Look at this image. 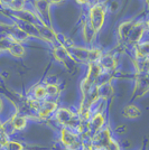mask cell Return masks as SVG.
Segmentation results:
<instances>
[{"label":"cell","mask_w":149,"mask_h":150,"mask_svg":"<svg viewBox=\"0 0 149 150\" xmlns=\"http://www.w3.org/2000/svg\"><path fill=\"white\" fill-rule=\"evenodd\" d=\"M66 48H67L68 53L71 54V56L73 57L75 63L77 65L81 64L84 66L89 63L99 62L100 57L103 54V50L96 46H85V45L80 46V45L72 43L71 45H68Z\"/></svg>","instance_id":"cell-1"},{"label":"cell","mask_w":149,"mask_h":150,"mask_svg":"<svg viewBox=\"0 0 149 150\" xmlns=\"http://www.w3.org/2000/svg\"><path fill=\"white\" fill-rule=\"evenodd\" d=\"M108 13L109 11L106 8V1L99 0L87 8L85 18L87 19L89 24L92 26V28L99 34L106 25Z\"/></svg>","instance_id":"cell-2"},{"label":"cell","mask_w":149,"mask_h":150,"mask_svg":"<svg viewBox=\"0 0 149 150\" xmlns=\"http://www.w3.org/2000/svg\"><path fill=\"white\" fill-rule=\"evenodd\" d=\"M147 31H148V21H147V19H136L132 27H131L130 34H129L128 39H127L124 45L132 47V46H135L138 43H140L141 40H143L146 38Z\"/></svg>","instance_id":"cell-3"},{"label":"cell","mask_w":149,"mask_h":150,"mask_svg":"<svg viewBox=\"0 0 149 150\" xmlns=\"http://www.w3.org/2000/svg\"><path fill=\"white\" fill-rule=\"evenodd\" d=\"M58 106H60L58 100L46 99V100L39 102V105H38V109L36 110L35 114L38 120H48L54 115Z\"/></svg>","instance_id":"cell-4"},{"label":"cell","mask_w":149,"mask_h":150,"mask_svg":"<svg viewBox=\"0 0 149 150\" xmlns=\"http://www.w3.org/2000/svg\"><path fill=\"white\" fill-rule=\"evenodd\" d=\"M52 55L57 62L63 64L68 69H71V67H75L77 65L73 59V57L71 56V54L68 53L67 48L64 46H60V45L52 46Z\"/></svg>","instance_id":"cell-5"},{"label":"cell","mask_w":149,"mask_h":150,"mask_svg":"<svg viewBox=\"0 0 149 150\" xmlns=\"http://www.w3.org/2000/svg\"><path fill=\"white\" fill-rule=\"evenodd\" d=\"M50 4L47 0H31V8L37 13V15L48 25H52V15H50Z\"/></svg>","instance_id":"cell-6"},{"label":"cell","mask_w":149,"mask_h":150,"mask_svg":"<svg viewBox=\"0 0 149 150\" xmlns=\"http://www.w3.org/2000/svg\"><path fill=\"white\" fill-rule=\"evenodd\" d=\"M31 7V0H0V10L6 13L19 11Z\"/></svg>","instance_id":"cell-7"},{"label":"cell","mask_w":149,"mask_h":150,"mask_svg":"<svg viewBox=\"0 0 149 150\" xmlns=\"http://www.w3.org/2000/svg\"><path fill=\"white\" fill-rule=\"evenodd\" d=\"M100 66L104 73H114L118 69V57L116 54H113L111 52H108L102 54V56L100 57L99 62Z\"/></svg>","instance_id":"cell-8"},{"label":"cell","mask_w":149,"mask_h":150,"mask_svg":"<svg viewBox=\"0 0 149 150\" xmlns=\"http://www.w3.org/2000/svg\"><path fill=\"white\" fill-rule=\"evenodd\" d=\"M81 36L85 46H95L98 33L94 30L93 28H92V26L89 24V21H87V19L85 17H84L83 21H82Z\"/></svg>","instance_id":"cell-9"},{"label":"cell","mask_w":149,"mask_h":150,"mask_svg":"<svg viewBox=\"0 0 149 150\" xmlns=\"http://www.w3.org/2000/svg\"><path fill=\"white\" fill-rule=\"evenodd\" d=\"M135 18H129L127 20H123L119 24L118 28H117V37H118V42L120 45H124L127 39H128V36L130 34L131 27L135 23Z\"/></svg>","instance_id":"cell-10"},{"label":"cell","mask_w":149,"mask_h":150,"mask_svg":"<svg viewBox=\"0 0 149 150\" xmlns=\"http://www.w3.org/2000/svg\"><path fill=\"white\" fill-rule=\"evenodd\" d=\"M27 96H31V99L36 101H44L47 99V93L45 88V83H37L34 86H31V91L28 92Z\"/></svg>","instance_id":"cell-11"},{"label":"cell","mask_w":149,"mask_h":150,"mask_svg":"<svg viewBox=\"0 0 149 150\" xmlns=\"http://www.w3.org/2000/svg\"><path fill=\"white\" fill-rule=\"evenodd\" d=\"M45 88L47 93V99L50 100H58L61 95V86L55 82H45Z\"/></svg>","instance_id":"cell-12"},{"label":"cell","mask_w":149,"mask_h":150,"mask_svg":"<svg viewBox=\"0 0 149 150\" xmlns=\"http://www.w3.org/2000/svg\"><path fill=\"white\" fill-rule=\"evenodd\" d=\"M8 54H10L13 57H16V58H23L26 54V48L24 44H20V43H16V42H13L9 48L7 50Z\"/></svg>","instance_id":"cell-13"},{"label":"cell","mask_w":149,"mask_h":150,"mask_svg":"<svg viewBox=\"0 0 149 150\" xmlns=\"http://www.w3.org/2000/svg\"><path fill=\"white\" fill-rule=\"evenodd\" d=\"M122 115L127 119H138L141 115V110L136 104H128L123 108Z\"/></svg>","instance_id":"cell-14"},{"label":"cell","mask_w":149,"mask_h":150,"mask_svg":"<svg viewBox=\"0 0 149 150\" xmlns=\"http://www.w3.org/2000/svg\"><path fill=\"white\" fill-rule=\"evenodd\" d=\"M120 7V4L117 0H111V1H106V8L109 13H116Z\"/></svg>","instance_id":"cell-15"},{"label":"cell","mask_w":149,"mask_h":150,"mask_svg":"<svg viewBox=\"0 0 149 150\" xmlns=\"http://www.w3.org/2000/svg\"><path fill=\"white\" fill-rule=\"evenodd\" d=\"M75 2H76L79 6L83 7V8H85V9H87L89 6H91V5H92L91 0H75Z\"/></svg>","instance_id":"cell-16"},{"label":"cell","mask_w":149,"mask_h":150,"mask_svg":"<svg viewBox=\"0 0 149 150\" xmlns=\"http://www.w3.org/2000/svg\"><path fill=\"white\" fill-rule=\"evenodd\" d=\"M5 108H6V102H5V100L0 96V120H1V121H2V114L5 113V111H4ZM2 122H4V121H2Z\"/></svg>","instance_id":"cell-17"},{"label":"cell","mask_w":149,"mask_h":150,"mask_svg":"<svg viewBox=\"0 0 149 150\" xmlns=\"http://www.w3.org/2000/svg\"><path fill=\"white\" fill-rule=\"evenodd\" d=\"M50 4V6H57V5H61L63 4L65 0H47Z\"/></svg>","instance_id":"cell-18"},{"label":"cell","mask_w":149,"mask_h":150,"mask_svg":"<svg viewBox=\"0 0 149 150\" xmlns=\"http://www.w3.org/2000/svg\"><path fill=\"white\" fill-rule=\"evenodd\" d=\"M96 1H99V0H91V2H92V4H94V2H96Z\"/></svg>","instance_id":"cell-19"},{"label":"cell","mask_w":149,"mask_h":150,"mask_svg":"<svg viewBox=\"0 0 149 150\" xmlns=\"http://www.w3.org/2000/svg\"><path fill=\"white\" fill-rule=\"evenodd\" d=\"M145 1H146V2H147V1H148V0H145Z\"/></svg>","instance_id":"cell-20"},{"label":"cell","mask_w":149,"mask_h":150,"mask_svg":"<svg viewBox=\"0 0 149 150\" xmlns=\"http://www.w3.org/2000/svg\"><path fill=\"white\" fill-rule=\"evenodd\" d=\"M0 54H1V52H0Z\"/></svg>","instance_id":"cell-21"}]
</instances>
